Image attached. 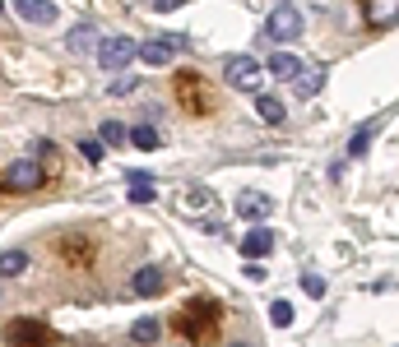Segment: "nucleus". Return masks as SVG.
Listing matches in <instances>:
<instances>
[{
    "label": "nucleus",
    "instance_id": "nucleus-1",
    "mask_svg": "<svg viewBox=\"0 0 399 347\" xmlns=\"http://www.w3.org/2000/svg\"><path fill=\"white\" fill-rule=\"evenodd\" d=\"M172 329L181 333L186 343H204L218 333V301H190L181 315L172 319Z\"/></svg>",
    "mask_w": 399,
    "mask_h": 347
},
{
    "label": "nucleus",
    "instance_id": "nucleus-2",
    "mask_svg": "<svg viewBox=\"0 0 399 347\" xmlns=\"http://www.w3.org/2000/svg\"><path fill=\"white\" fill-rule=\"evenodd\" d=\"M46 176H51V171H46L37 158H19V162L5 167V190H10V195H24V190H42Z\"/></svg>",
    "mask_w": 399,
    "mask_h": 347
},
{
    "label": "nucleus",
    "instance_id": "nucleus-3",
    "mask_svg": "<svg viewBox=\"0 0 399 347\" xmlns=\"http://www.w3.org/2000/svg\"><path fill=\"white\" fill-rule=\"evenodd\" d=\"M172 93H177L181 111H190V116H204V111H209V88H204V79H200L195 70H181V75L172 79Z\"/></svg>",
    "mask_w": 399,
    "mask_h": 347
},
{
    "label": "nucleus",
    "instance_id": "nucleus-4",
    "mask_svg": "<svg viewBox=\"0 0 399 347\" xmlns=\"http://www.w3.org/2000/svg\"><path fill=\"white\" fill-rule=\"evenodd\" d=\"M302 28H307V19H302V10H297V5H278L274 15L265 19L269 42H297V37H302Z\"/></svg>",
    "mask_w": 399,
    "mask_h": 347
},
{
    "label": "nucleus",
    "instance_id": "nucleus-5",
    "mask_svg": "<svg viewBox=\"0 0 399 347\" xmlns=\"http://www.w3.org/2000/svg\"><path fill=\"white\" fill-rule=\"evenodd\" d=\"M269 75L260 61H251V56H232L228 65H223V79H228L232 88H246V93H256L260 88V79Z\"/></svg>",
    "mask_w": 399,
    "mask_h": 347
},
{
    "label": "nucleus",
    "instance_id": "nucleus-6",
    "mask_svg": "<svg viewBox=\"0 0 399 347\" xmlns=\"http://www.w3.org/2000/svg\"><path fill=\"white\" fill-rule=\"evenodd\" d=\"M5 343H10V347H51V343H56V333L46 329L42 319H15L10 333H5Z\"/></svg>",
    "mask_w": 399,
    "mask_h": 347
},
{
    "label": "nucleus",
    "instance_id": "nucleus-7",
    "mask_svg": "<svg viewBox=\"0 0 399 347\" xmlns=\"http://www.w3.org/2000/svg\"><path fill=\"white\" fill-rule=\"evenodd\" d=\"M130 61H139V46L130 42V37H103V46H98V65L103 70H125Z\"/></svg>",
    "mask_w": 399,
    "mask_h": 347
},
{
    "label": "nucleus",
    "instance_id": "nucleus-8",
    "mask_svg": "<svg viewBox=\"0 0 399 347\" xmlns=\"http://www.w3.org/2000/svg\"><path fill=\"white\" fill-rule=\"evenodd\" d=\"M181 46H186L181 37H149V42H139V61L154 65V70H163V65H168Z\"/></svg>",
    "mask_w": 399,
    "mask_h": 347
},
{
    "label": "nucleus",
    "instance_id": "nucleus-9",
    "mask_svg": "<svg viewBox=\"0 0 399 347\" xmlns=\"http://www.w3.org/2000/svg\"><path fill=\"white\" fill-rule=\"evenodd\" d=\"M232 209H237V218H246V223H265V218L274 213V199L265 195V190H242Z\"/></svg>",
    "mask_w": 399,
    "mask_h": 347
},
{
    "label": "nucleus",
    "instance_id": "nucleus-10",
    "mask_svg": "<svg viewBox=\"0 0 399 347\" xmlns=\"http://www.w3.org/2000/svg\"><path fill=\"white\" fill-rule=\"evenodd\" d=\"M10 10H15L24 24H61L56 0H10Z\"/></svg>",
    "mask_w": 399,
    "mask_h": 347
},
{
    "label": "nucleus",
    "instance_id": "nucleus-11",
    "mask_svg": "<svg viewBox=\"0 0 399 347\" xmlns=\"http://www.w3.org/2000/svg\"><path fill=\"white\" fill-rule=\"evenodd\" d=\"M357 10H362L367 28H390L399 15V0H357Z\"/></svg>",
    "mask_w": 399,
    "mask_h": 347
},
{
    "label": "nucleus",
    "instance_id": "nucleus-12",
    "mask_svg": "<svg viewBox=\"0 0 399 347\" xmlns=\"http://www.w3.org/2000/svg\"><path fill=\"white\" fill-rule=\"evenodd\" d=\"M265 70H269V79H278V84H297L307 65H302V56H292V51H278V56L265 65Z\"/></svg>",
    "mask_w": 399,
    "mask_h": 347
},
{
    "label": "nucleus",
    "instance_id": "nucleus-13",
    "mask_svg": "<svg viewBox=\"0 0 399 347\" xmlns=\"http://www.w3.org/2000/svg\"><path fill=\"white\" fill-rule=\"evenodd\" d=\"M163 287H168V278H163V269H158V264H144V269L130 278V292H135V297H158Z\"/></svg>",
    "mask_w": 399,
    "mask_h": 347
},
{
    "label": "nucleus",
    "instance_id": "nucleus-14",
    "mask_svg": "<svg viewBox=\"0 0 399 347\" xmlns=\"http://www.w3.org/2000/svg\"><path fill=\"white\" fill-rule=\"evenodd\" d=\"M269 250H274V236H269V227H251V232L242 236V255L251 259V264H256V259H265Z\"/></svg>",
    "mask_w": 399,
    "mask_h": 347
},
{
    "label": "nucleus",
    "instance_id": "nucleus-15",
    "mask_svg": "<svg viewBox=\"0 0 399 347\" xmlns=\"http://www.w3.org/2000/svg\"><path fill=\"white\" fill-rule=\"evenodd\" d=\"M61 255H65V264H75V269H84L93 259V245L84 241V236H65L61 241Z\"/></svg>",
    "mask_w": 399,
    "mask_h": 347
},
{
    "label": "nucleus",
    "instance_id": "nucleus-16",
    "mask_svg": "<svg viewBox=\"0 0 399 347\" xmlns=\"http://www.w3.org/2000/svg\"><path fill=\"white\" fill-rule=\"evenodd\" d=\"M125 190H130V199H135V204H154V176H149V171H130Z\"/></svg>",
    "mask_w": 399,
    "mask_h": 347
},
{
    "label": "nucleus",
    "instance_id": "nucleus-17",
    "mask_svg": "<svg viewBox=\"0 0 399 347\" xmlns=\"http://www.w3.org/2000/svg\"><path fill=\"white\" fill-rule=\"evenodd\" d=\"M24 269H28V250L10 245V250H5V259H0V273H5V283H15V278H19Z\"/></svg>",
    "mask_w": 399,
    "mask_h": 347
},
{
    "label": "nucleus",
    "instance_id": "nucleus-18",
    "mask_svg": "<svg viewBox=\"0 0 399 347\" xmlns=\"http://www.w3.org/2000/svg\"><path fill=\"white\" fill-rule=\"evenodd\" d=\"M158 338H163V324H158V319H135V324H130V343L149 347V343H158Z\"/></svg>",
    "mask_w": 399,
    "mask_h": 347
},
{
    "label": "nucleus",
    "instance_id": "nucleus-19",
    "mask_svg": "<svg viewBox=\"0 0 399 347\" xmlns=\"http://www.w3.org/2000/svg\"><path fill=\"white\" fill-rule=\"evenodd\" d=\"M130 144L144 149V153H158V149H163V135H158L154 125H135V130H130Z\"/></svg>",
    "mask_w": 399,
    "mask_h": 347
},
{
    "label": "nucleus",
    "instance_id": "nucleus-20",
    "mask_svg": "<svg viewBox=\"0 0 399 347\" xmlns=\"http://www.w3.org/2000/svg\"><path fill=\"white\" fill-rule=\"evenodd\" d=\"M181 204H186V213H209L214 209V195H209L204 185H190V190L181 195Z\"/></svg>",
    "mask_w": 399,
    "mask_h": 347
},
{
    "label": "nucleus",
    "instance_id": "nucleus-21",
    "mask_svg": "<svg viewBox=\"0 0 399 347\" xmlns=\"http://www.w3.org/2000/svg\"><path fill=\"white\" fill-rule=\"evenodd\" d=\"M297 88H302V97H316L325 88V65H307L302 79H297Z\"/></svg>",
    "mask_w": 399,
    "mask_h": 347
},
{
    "label": "nucleus",
    "instance_id": "nucleus-22",
    "mask_svg": "<svg viewBox=\"0 0 399 347\" xmlns=\"http://www.w3.org/2000/svg\"><path fill=\"white\" fill-rule=\"evenodd\" d=\"M256 111H260L269 125H283V116H288V111H283V102H278V97H265V93L256 97Z\"/></svg>",
    "mask_w": 399,
    "mask_h": 347
},
{
    "label": "nucleus",
    "instance_id": "nucleus-23",
    "mask_svg": "<svg viewBox=\"0 0 399 347\" xmlns=\"http://www.w3.org/2000/svg\"><path fill=\"white\" fill-rule=\"evenodd\" d=\"M98 135H103V144H107V149H121L125 139H130V130H125L121 121H103V125H98Z\"/></svg>",
    "mask_w": 399,
    "mask_h": 347
},
{
    "label": "nucleus",
    "instance_id": "nucleus-24",
    "mask_svg": "<svg viewBox=\"0 0 399 347\" xmlns=\"http://www.w3.org/2000/svg\"><path fill=\"white\" fill-rule=\"evenodd\" d=\"M33 153H37V162L51 167V171L61 167V153H56V144H51V139H37V144H33Z\"/></svg>",
    "mask_w": 399,
    "mask_h": 347
},
{
    "label": "nucleus",
    "instance_id": "nucleus-25",
    "mask_svg": "<svg viewBox=\"0 0 399 347\" xmlns=\"http://www.w3.org/2000/svg\"><path fill=\"white\" fill-rule=\"evenodd\" d=\"M371 144V125H362V130H353V139H348V158H362Z\"/></svg>",
    "mask_w": 399,
    "mask_h": 347
},
{
    "label": "nucleus",
    "instance_id": "nucleus-26",
    "mask_svg": "<svg viewBox=\"0 0 399 347\" xmlns=\"http://www.w3.org/2000/svg\"><path fill=\"white\" fill-rule=\"evenodd\" d=\"M93 42H98V32H93V28H75V32H70V51H89ZM98 46H103V42H98Z\"/></svg>",
    "mask_w": 399,
    "mask_h": 347
},
{
    "label": "nucleus",
    "instance_id": "nucleus-27",
    "mask_svg": "<svg viewBox=\"0 0 399 347\" xmlns=\"http://www.w3.org/2000/svg\"><path fill=\"white\" fill-rule=\"evenodd\" d=\"M302 292H307L311 301H321V297H325V278H321V273H302Z\"/></svg>",
    "mask_w": 399,
    "mask_h": 347
},
{
    "label": "nucleus",
    "instance_id": "nucleus-28",
    "mask_svg": "<svg viewBox=\"0 0 399 347\" xmlns=\"http://www.w3.org/2000/svg\"><path fill=\"white\" fill-rule=\"evenodd\" d=\"M269 319H274L278 329H288V324H292V306L288 301H274V306H269Z\"/></svg>",
    "mask_w": 399,
    "mask_h": 347
},
{
    "label": "nucleus",
    "instance_id": "nucleus-29",
    "mask_svg": "<svg viewBox=\"0 0 399 347\" xmlns=\"http://www.w3.org/2000/svg\"><path fill=\"white\" fill-rule=\"evenodd\" d=\"M103 149H107L103 139H79V153H84L89 162H103Z\"/></svg>",
    "mask_w": 399,
    "mask_h": 347
},
{
    "label": "nucleus",
    "instance_id": "nucleus-30",
    "mask_svg": "<svg viewBox=\"0 0 399 347\" xmlns=\"http://www.w3.org/2000/svg\"><path fill=\"white\" fill-rule=\"evenodd\" d=\"M130 93H135V79L130 75H121L116 84H112V97H130Z\"/></svg>",
    "mask_w": 399,
    "mask_h": 347
},
{
    "label": "nucleus",
    "instance_id": "nucleus-31",
    "mask_svg": "<svg viewBox=\"0 0 399 347\" xmlns=\"http://www.w3.org/2000/svg\"><path fill=\"white\" fill-rule=\"evenodd\" d=\"M149 5H154V10H177L181 0H149Z\"/></svg>",
    "mask_w": 399,
    "mask_h": 347
},
{
    "label": "nucleus",
    "instance_id": "nucleus-32",
    "mask_svg": "<svg viewBox=\"0 0 399 347\" xmlns=\"http://www.w3.org/2000/svg\"><path fill=\"white\" fill-rule=\"evenodd\" d=\"M232 347H251V343H232Z\"/></svg>",
    "mask_w": 399,
    "mask_h": 347
},
{
    "label": "nucleus",
    "instance_id": "nucleus-33",
    "mask_svg": "<svg viewBox=\"0 0 399 347\" xmlns=\"http://www.w3.org/2000/svg\"><path fill=\"white\" fill-rule=\"evenodd\" d=\"M278 5H292V0H278Z\"/></svg>",
    "mask_w": 399,
    "mask_h": 347
}]
</instances>
